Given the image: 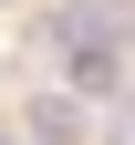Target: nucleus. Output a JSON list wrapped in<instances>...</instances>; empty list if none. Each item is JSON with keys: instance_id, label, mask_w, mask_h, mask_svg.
I'll return each mask as SVG.
<instances>
[{"instance_id": "obj_1", "label": "nucleus", "mask_w": 135, "mask_h": 145, "mask_svg": "<svg viewBox=\"0 0 135 145\" xmlns=\"http://www.w3.org/2000/svg\"><path fill=\"white\" fill-rule=\"evenodd\" d=\"M31 145H83V104L73 93H42L31 104Z\"/></svg>"}, {"instance_id": "obj_2", "label": "nucleus", "mask_w": 135, "mask_h": 145, "mask_svg": "<svg viewBox=\"0 0 135 145\" xmlns=\"http://www.w3.org/2000/svg\"><path fill=\"white\" fill-rule=\"evenodd\" d=\"M0 145H11V114H0Z\"/></svg>"}, {"instance_id": "obj_3", "label": "nucleus", "mask_w": 135, "mask_h": 145, "mask_svg": "<svg viewBox=\"0 0 135 145\" xmlns=\"http://www.w3.org/2000/svg\"><path fill=\"white\" fill-rule=\"evenodd\" d=\"M0 10H21V0H0Z\"/></svg>"}]
</instances>
